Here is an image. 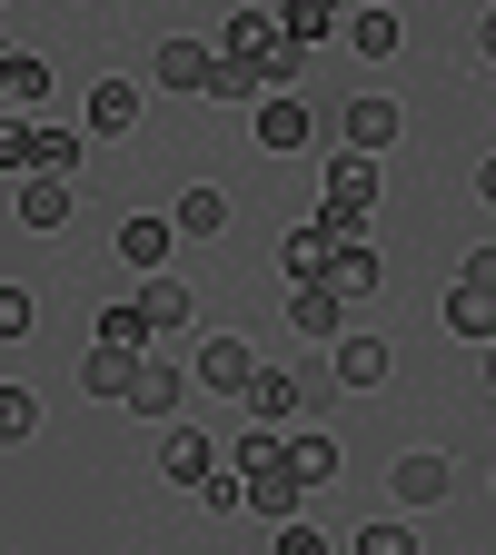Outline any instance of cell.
<instances>
[{"label": "cell", "mask_w": 496, "mask_h": 555, "mask_svg": "<svg viewBox=\"0 0 496 555\" xmlns=\"http://www.w3.org/2000/svg\"><path fill=\"white\" fill-rule=\"evenodd\" d=\"M21 219H30V229H69V179L30 169V179H21Z\"/></svg>", "instance_id": "cell-13"}, {"label": "cell", "mask_w": 496, "mask_h": 555, "mask_svg": "<svg viewBox=\"0 0 496 555\" xmlns=\"http://www.w3.org/2000/svg\"><path fill=\"white\" fill-rule=\"evenodd\" d=\"M139 358H150V347H110V337H90V358H80V377H90V397H129V377H139Z\"/></svg>", "instance_id": "cell-9"}, {"label": "cell", "mask_w": 496, "mask_h": 555, "mask_svg": "<svg viewBox=\"0 0 496 555\" xmlns=\"http://www.w3.org/2000/svg\"><path fill=\"white\" fill-rule=\"evenodd\" d=\"M338 387H378L387 377V337H338V367H328Z\"/></svg>", "instance_id": "cell-14"}, {"label": "cell", "mask_w": 496, "mask_h": 555, "mask_svg": "<svg viewBox=\"0 0 496 555\" xmlns=\"http://www.w3.org/2000/svg\"><path fill=\"white\" fill-rule=\"evenodd\" d=\"M119 258L150 268V278H169V219H129V229H119Z\"/></svg>", "instance_id": "cell-18"}, {"label": "cell", "mask_w": 496, "mask_h": 555, "mask_svg": "<svg viewBox=\"0 0 496 555\" xmlns=\"http://www.w3.org/2000/svg\"><path fill=\"white\" fill-rule=\"evenodd\" d=\"M347 150H358V159H378V150H397V100H347Z\"/></svg>", "instance_id": "cell-6"}, {"label": "cell", "mask_w": 496, "mask_h": 555, "mask_svg": "<svg viewBox=\"0 0 496 555\" xmlns=\"http://www.w3.org/2000/svg\"><path fill=\"white\" fill-rule=\"evenodd\" d=\"M278 50H289V30H278V11H239V21H229V40H219V60H239V69H268Z\"/></svg>", "instance_id": "cell-2"}, {"label": "cell", "mask_w": 496, "mask_h": 555, "mask_svg": "<svg viewBox=\"0 0 496 555\" xmlns=\"http://www.w3.org/2000/svg\"><path fill=\"white\" fill-rule=\"evenodd\" d=\"M278 555H328V535L318 526H278Z\"/></svg>", "instance_id": "cell-37"}, {"label": "cell", "mask_w": 496, "mask_h": 555, "mask_svg": "<svg viewBox=\"0 0 496 555\" xmlns=\"http://www.w3.org/2000/svg\"><path fill=\"white\" fill-rule=\"evenodd\" d=\"M30 327V288H11V278H0V337H21Z\"/></svg>", "instance_id": "cell-36"}, {"label": "cell", "mask_w": 496, "mask_h": 555, "mask_svg": "<svg viewBox=\"0 0 496 555\" xmlns=\"http://www.w3.org/2000/svg\"><path fill=\"white\" fill-rule=\"evenodd\" d=\"M229 229V189H189L179 198V238H219Z\"/></svg>", "instance_id": "cell-19"}, {"label": "cell", "mask_w": 496, "mask_h": 555, "mask_svg": "<svg viewBox=\"0 0 496 555\" xmlns=\"http://www.w3.org/2000/svg\"><path fill=\"white\" fill-rule=\"evenodd\" d=\"M486 387H496V337H486Z\"/></svg>", "instance_id": "cell-39"}, {"label": "cell", "mask_w": 496, "mask_h": 555, "mask_svg": "<svg viewBox=\"0 0 496 555\" xmlns=\"http://www.w3.org/2000/svg\"><path fill=\"white\" fill-rule=\"evenodd\" d=\"M328 208L368 219V208H378V159H358V150H347V159H328Z\"/></svg>", "instance_id": "cell-8"}, {"label": "cell", "mask_w": 496, "mask_h": 555, "mask_svg": "<svg viewBox=\"0 0 496 555\" xmlns=\"http://www.w3.org/2000/svg\"><path fill=\"white\" fill-rule=\"evenodd\" d=\"M347 40H358L368 60H387V50H397V11H358V21H347Z\"/></svg>", "instance_id": "cell-25"}, {"label": "cell", "mask_w": 496, "mask_h": 555, "mask_svg": "<svg viewBox=\"0 0 496 555\" xmlns=\"http://www.w3.org/2000/svg\"><path fill=\"white\" fill-rule=\"evenodd\" d=\"M208 100H268V90H258V69H239V60H219V69H208Z\"/></svg>", "instance_id": "cell-32"}, {"label": "cell", "mask_w": 496, "mask_h": 555, "mask_svg": "<svg viewBox=\"0 0 496 555\" xmlns=\"http://www.w3.org/2000/svg\"><path fill=\"white\" fill-rule=\"evenodd\" d=\"M40 427V406H30V387H0V447H21Z\"/></svg>", "instance_id": "cell-27"}, {"label": "cell", "mask_w": 496, "mask_h": 555, "mask_svg": "<svg viewBox=\"0 0 496 555\" xmlns=\"http://www.w3.org/2000/svg\"><path fill=\"white\" fill-rule=\"evenodd\" d=\"M278 456H289V447H278V427H249V437H239V476H258V466H278Z\"/></svg>", "instance_id": "cell-34"}, {"label": "cell", "mask_w": 496, "mask_h": 555, "mask_svg": "<svg viewBox=\"0 0 496 555\" xmlns=\"http://www.w3.org/2000/svg\"><path fill=\"white\" fill-rule=\"evenodd\" d=\"M447 327H457V337H476V347H486V337H496V308H486V298H467V288H457V298H447Z\"/></svg>", "instance_id": "cell-28"}, {"label": "cell", "mask_w": 496, "mask_h": 555, "mask_svg": "<svg viewBox=\"0 0 496 555\" xmlns=\"http://www.w3.org/2000/svg\"><path fill=\"white\" fill-rule=\"evenodd\" d=\"M239 406H249V416H258V427H278V416H298V406H308V397H298V377H289V367H258V377H249V397H239Z\"/></svg>", "instance_id": "cell-11"}, {"label": "cell", "mask_w": 496, "mask_h": 555, "mask_svg": "<svg viewBox=\"0 0 496 555\" xmlns=\"http://www.w3.org/2000/svg\"><path fill=\"white\" fill-rule=\"evenodd\" d=\"M258 139H268V150H308V139H318V109L289 90V100H258Z\"/></svg>", "instance_id": "cell-7"}, {"label": "cell", "mask_w": 496, "mask_h": 555, "mask_svg": "<svg viewBox=\"0 0 496 555\" xmlns=\"http://www.w3.org/2000/svg\"><path fill=\"white\" fill-rule=\"evenodd\" d=\"M278 30H289V50L328 40V0H289V11H278Z\"/></svg>", "instance_id": "cell-24"}, {"label": "cell", "mask_w": 496, "mask_h": 555, "mask_svg": "<svg viewBox=\"0 0 496 555\" xmlns=\"http://www.w3.org/2000/svg\"><path fill=\"white\" fill-rule=\"evenodd\" d=\"M139 318H150V337H160V327H189V318H199V298L179 288V278H150V288H139Z\"/></svg>", "instance_id": "cell-17"}, {"label": "cell", "mask_w": 496, "mask_h": 555, "mask_svg": "<svg viewBox=\"0 0 496 555\" xmlns=\"http://www.w3.org/2000/svg\"><path fill=\"white\" fill-rule=\"evenodd\" d=\"M486 60H496V11H486Z\"/></svg>", "instance_id": "cell-40"}, {"label": "cell", "mask_w": 496, "mask_h": 555, "mask_svg": "<svg viewBox=\"0 0 496 555\" xmlns=\"http://www.w3.org/2000/svg\"><path fill=\"white\" fill-rule=\"evenodd\" d=\"M318 288H328L338 308H358V298L378 288V248H338V258H328V278H318Z\"/></svg>", "instance_id": "cell-12"}, {"label": "cell", "mask_w": 496, "mask_h": 555, "mask_svg": "<svg viewBox=\"0 0 496 555\" xmlns=\"http://www.w3.org/2000/svg\"><path fill=\"white\" fill-rule=\"evenodd\" d=\"M30 159H40V129L30 119H0V179H30Z\"/></svg>", "instance_id": "cell-22"}, {"label": "cell", "mask_w": 496, "mask_h": 555, "mask_svg": "<svg viewBox=\"0 0 496 555\" xmlns=\"http://www.w3.org/2000/svg\"><path fill=\"white\" fill-rule=\"evenodd\" d=\"M338 318H347V308H338L328 288H298V308H289V327H298V337H338Z\"/></svg>", "instance_id": "cell-23"}, {"label": "cell", "mask_w": 496, "mask_h": 555, "mask_svg": "<svg viewBox=\"0 0 496 555\" xmlns=\"http://www.w3.org/2000/svg\"><path fill=\"white\" fill-rule=\"evenodd\" d=\"M199 506H208V516H239V506H249V486H239V466H229V476H199Z\"/></svg>", "instance_id": "cell-31"}, {"label": "cell", "mask_w": 496, "mask_h": 555, "mask_svg": "<svg viewBox=\"0 0 496 555\" xmlns=\"http://www.w3.org/2000/svg\"><path fill=\"white\" fill-rule=\"evenodd\" d=\"M100 337H110V347H150V318H139V298H129V308H110V318H100Z\"/></svg>", "instance_id": "cell-33"}, {"label": "cell", "mask_w": 496, "mask_h": 555, "mask_svg": "<svg viewBox=\"0 0 496 555\" xmlns=\"http://www.w3.org/2000/svg\"><path fill=\"white\" fill-rule=\"evenodd\" d=\"M160 476H189V486H199V476H208V437H199V427H169V447H160Z\"/></svg>", "instance_id": "cell-20"}, {"label": "cell", "mask_w": 496, "mask_h": 555, "mask_svg": "<svg viewBox=\"0 0 496 555\" xmlns=\"http://www.w3.org/2000/svg\"><path fill=\"white\" fill-rule=\"evenodd\" d=\"M476 198H486V208H496V159H486V169H476Z\"/></svg>", "instance_id": "cell-38"}, {"label": "cell", "mask_w": 496, "mask_h": 555, "mask_svg": "<svg viewBox=\"0 0 496 555\" xmlns=\"http://www.w3.org/2000/svg\"><path fill=\"white\" fill-rule=\"evenodd\" d=\"M0 100H11V109H40V100H50V60L0 40Z\"/></svg>", "instance_id": "cell-5"}, {"label": "cell", "mask_w": 496, "mask_h": 555, "mask_svg": "<svg viewBox=\"0 0 496 555\" xmlns=\"http://www.w3.org/2000/svg\"><path fill=\"white\" fill-rule=\"evenodd\" d=\"M289 466L298 486H338V437H289Z\"/></svg>", "instance_id": "cell-21"}, {"label": "cell", "mask_w": 496, "mask_h": 555, "mask_svg": "<svg viewBox=\"0 0 496 555\" xmlns=\"http://www.w3.org/2000/svg\"><path fill=\"white\" fill-rule=\"evenodd\" d=\"M289 268H298V288H318V278H328V238L318 229H289Z\"/></svg>", "instance_id": "cell-26"}, {"label": "cell", "mask_w": 496, "mask_h": 555, "mask_svg": "<svg viewBox=\"0 0 496 555\" xmlns=\"http://www.w3.org/2000/svg\"><path fill=\"white\" fill-rule=\"evenodd\" d=\"M30 169L69 179V169H80V129H40V159H30Z\"/></svg>", "instance_id": "cell-29"}, {"label": "cell", "mask_w": 496, "mask_h": 555, "mask_svg": "<svg viewBox=\"0 0 496 555\" xmlns=\"http://www.w3.org/2000/svg\"><path fill=\"white\" fill-rule=\"evenodd\" d=\"M208 69H219V50H208V40H169V50H160V80H169V90H208Z\"/></svg>", "instance_id": "cell-16"}, {"label": "cell", "mask_w": 496, "mask_h": 555, "mask_svg": "<svg viewBox=\"0 0 496 555\" xmlns=\"http://www.w3.org/2000/svg\"><path fill=\"white\" fill-rule=\"evenodd\" d=\"M387 486H397L407 506H437V496H447L457 476H447V456H397V476H387Z\"/></svg>", "instance_id": "cell-15"}, {"label": "cell", "mask_w": 496, "mask_h": 555, "mask_svg": "<svg viewBox=\"0 0 496 555\" xmlns=\"http://www.w3.org/2000/svg\"><path fill=\"white\" fill-rule=\"evenodd\" d=\"M179 397H189V367H169V358H139V377H129V406H139V416L179 427Z\"/></svg>", "instance_id": "cell-1"}, {"label": "cell", "mask_w": 496, "mask_h": 555, "mask_svg": "<svg viewBox=\"0 0 496 555\" xmlns=\"http://www.w3.org/2000/svg\"><path fill=\"white\" fill-rule=\"evenodd\" d=\"M457 288H467V298H486V308H496V238H486V248H476V258H467V278H457Z\"/></svg>", "instance_id": "cell-35"}, {"label": "cell", "mask_w": 496, "mask_h": 555, "mask_svg": "<svg viewBox=\"0 0 496 555\" xmlns=\"http://www.w3.org/2000/svg\"><path fill=\"white\" fill-rule=\"evenodd\" d=\"M258 358H249V337H208L199 347V387H219V397H249Z\"/></svg>", "instance_id": "cell-3"}, {"label": "cell", "mask_w": 496, "mask_h": 555, "mask_svg": "<svg viewBox=\"0 0 496 555\" xmlns=\"http://www.w3.org/2000/svg\"><path fill=\"white\" fill-rule=\"evenodd\" d=\"M347 555H417V535H407V526H358V535H347Z\"/></svg>", "instance_id": "cell-30"}, {"label": "cell", "mask_w": 496, "mask_h": 555, "mask_svg": "<svg viewBox=\"0 0 496 555\" xmlns=\"http://www.w3.org/2000/svg\"><path fill=\"white\" fill-rule=\"evenodd\" d=\"M90 129L100 139H129L139 129V80H90Z\"/></svg>", "instance_id": "cell-10"}, {"label": "cell", "mask_w": 496, "mask_h": 555, "mask_svg": "<svg viewBox=\"0 0 496 555\" xmlns=\"http://www.w3.org/2000/svg\"><path fill=\"white\" fill-rule=\"evenodd\" d=\"M239 486H249V506H258V516L298 526V496H308V486H298V466H289V456H278V466H258V476H239Z\"/></svg>", "instance_id": "cell-4"}]
</instances>
